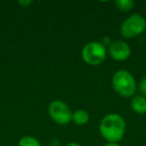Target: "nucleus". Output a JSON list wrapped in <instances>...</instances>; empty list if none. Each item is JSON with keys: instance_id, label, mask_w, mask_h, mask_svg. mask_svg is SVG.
<instances>
[{"instance_id": "obj_1", "label": "nucleus", "mask_w": 146, "mask_h": 146, "mask_svg": "<svg viewBox=\"0 0 146 146\" xmlns=\"http://www.w3.org/2000/svg\"><path fill=\"white\" fill-rule=\"evenodd\" d=\"M99 131L102 138L107 142L118 143L123 139L126 131V123L120 114H106L99 124Z\"/></svg>"}, {"instance_id": "obj_2", "label": "nucleus", "mask_w": 146, "mask_h": 146, "mask_svg": "<svg viewBox=\"0 0 146 146\" xmlns=\"http://www.w3.org/2000/svg\"><path fill=\"white\" fill-rule=\"evenodd\" d=\"M111 84L114 91L121 97L129 98L136 95L137 83L134 76L128 70L119 69L112 75Z\"/></svg>"}, {"instance_id": "obj_3", "label": "nucleus", "mask_w": 146, "mask_h": 146, "mask_svg": "<svg viewBox=\"0 0 146 146\" xmlns=\"http://www.w3.org/2000/svg\"><path fill=\"white\" fill-rule=\"evenodd\" d=\"M107 56V48L100 41H91L84 45L81 51V57L88 65L97 66L104 62Z\"/></svg>"}, {"instance_id": "obj_4", "label": "nucleus", "mask_w": 146, "mask_h": 146, "mask_svg": "<svg viewBox=\"0 0 146 146\" xmlns=\"http://www.w3.org/2000/svg\"><path fill=\"white\" fill-rule=\"evenodd\" d=\"M146 19L141 14H132L122 22L120 34L126 39L134 38L145 31Z\"/></svg>"}, {"instance_id": "obj_5", "label": "nucleus", "mask_w": 146, "mask_h": 146, "mask_svg": "<svg viewBox=\"0 0 146 146\" xmlns=\"http://www.w3.org/2000/svg\"><path fill=\"white\" fill-rule=\"evenodd\" d=\"M72 110L66 102L62 100H53L48 105V115L55 123L67 125L72 121Z\"/></svg>"}, {"instance_id": "obj_6", "label": "nucleus", "mask_w": 146, "mask_h": 146, "mask_svg": "<svg viewBox=\"0 0 146 146\" xmlns=\"http://www.w3.org/2000/svg\"><path fill=\"white\" fill-rule=\"evenodd\" d=\"M107 54L115 61H125L130 57L131 48L124 40H114L107 47Z\"/></svg>"}, {"instance_id": "obj_7", "label": "nucleus", "mask_w": 146, "mask_h": 146, "mask_svg": "<svg viewBox=\"0 0 146 146\" xmlns=\"http://www.w3.org/2000/svg\"><path fill=\"white\" fill-rule=\"evenodd\" d=\"M131 108L136 114L146 113V97L141 94L134 95L131 99Z\"/></svg>"}, {"instance_id": "obj_8", "label": "nucleus", "mask_w": 146, "mask_h": 146, "mask_svg": "<svg viewBox=\"0 0 146 146\" xmlns=\"http://www.w3.org/2000/svg\"><path fill=\"white\" fill-rule=\"evenodd\" d=\"M90 115L87 110L85 109H77L73 112L72 114V122L76 125H85L89 122Z\"/></svg>"}, {"instance_id": "obj_9", "label": "nucleus", "mask_w": 146, "mask_h": 146, "mask_svg": "<svg viewBox=\"0 0 146 146\" xmlns=\"http://www.w3.org/2000/svg\"><path fill=\"white\" fill-rule=\"evenodd\" d=\"M116 8L119 11L122 12H128V11L132 10L135 5V2L133 0H117L114 2Z\"/></svg>"}, {"instance_id": "obj_10", "label": "nucleus", "mask_w": 146, "mask_h": 146, "mask_svg": "<svg viewBox=\"0 0 146 146\" xmlns=\"http://www.w3.org/2000/svg\"><path fill=\"white\" fill-rule=\"evenodd\" d=\"M18 146H41L40 142L37 138L31 135L23 136L19 139Z\"/></svg>"}, {"instance_id": "obj_11", "label": "nucleus", "mask_w": 146, "mask_h": 146, "mask_svg": "<svg viewBox=\"0 0 146 146\" xmlns=\"http://www.w3.org/2000/svg\"><path fill=\"white\" fill-rule=\"evenodd\" d=\"M137 88L140 91V93H141V95L146 97V75L140 79L139 83H138V85H137Z\"/></svg>"}, {"instance_id": "obj_12", "label": "nucleus", "mask_w": 146, "mask_h": 146, "mask_svg": "<svg viewBox=\"0 0 146 146\" xmlns=\"http://www.w3.org/2000/svg\"><path fill=\"white\" fill-rule=\"evenodd\" d=\"M100 42H101V44L103 45V46H105L106 48H107V47L111 44L112 40H111V38H110L109 36H105V37H103V38L101 39V41H100Z\"/></svg>"}, {"instance_id": "obj_13", "label": "nucleus", "mask_w": 146, "mask_h": 146, "mask_svg": "<svg viewBox=\"0 0 146 146\" xmlns=\"http://www.w3.org/2000/svg\"><path fill=\"white\" fill-rule=\"evenodd\" d=\"M32 3H33V1H31V0H20V1H18V4L20 5L21 7H23V8H27V7L30 6Z\"/></svg>"}, {"instance_id": "obj_14", "label": "nucleus", "mask_w": 146, "mask_h": 146, "mask_svg": "<svg viewBox=\"0 0 146 146\" xmlns=\"http://www.w3.org/2000/svg\"><path fill=\"white\" fill-rule=\"evenodd\" d=\"M65 146H81V145L79 143H77V142H69Z\"/></svg>"}, {"instance_id": "obj_15", "label": "nucleus", "mask_w": 146, "mask_h": 146, "mask_svg": "<svg viewBox=\"0 0 146 146\" xmlns=\"http://www.w3.org/2000/svg\"><path fill=\"white\" fill-rule=\"evenodd\" d=\"M104 146H120L118 143H113V142H107Z\"/></svg>"}]
</instances>
